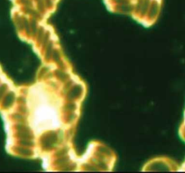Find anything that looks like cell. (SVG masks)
<instances>
[{"label":"cell","instance_id":"obj_1","mask_svg":"<svg viewBox=\"0 0 185 173\" xmlns=\"http://www.w3.org/2000/svg\"><path fill=\"white\" fill-rule=\"evenodd\" d=\"M13 100H14V95H13L12 93L7 95L6 97H5V100H4V102H3V106H4V107H9V106L12 105Z\"/></svg>","mask_w":185,"mask_h":173},{"label":"cell","instance_id":"obj_2","mask_svg":"<svg viewBox=\"0 0 185 173\" xmlns=\"http://www.w3.org/2000/svg\"><path fill=\"white\" fill-rule=\"evenodd\" d=\"M7 88H8L7 85L0 86V100H1L3 98V97L5 96V93L7 92Z\"/></svg>","mask_w":185,"mask_h":173}]
</instances>
